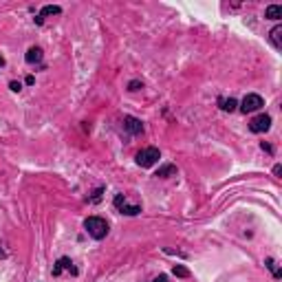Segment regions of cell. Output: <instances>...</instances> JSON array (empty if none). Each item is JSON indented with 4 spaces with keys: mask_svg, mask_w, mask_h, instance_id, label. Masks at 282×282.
<instances>
[{
    "mask_svg": "<svg viewBox=\"0 0 282 282\" xmlns=\"http://www.w3.org/2000/svg\"><path fill=\"white\" fill-rule=\"evenodd\" d=\"M84 229L91 238L102 240V238H106V234H108V223L99 216H88L84 220Z\"/></svg>",
    "mask_w": 282,
    "mask_h": 282,
    "instance_id": "6da1fadb",
    "label": "cell"
},
{
    "mask_svg": "<svg viewBox=\"0 0 282 282\" xmlns=\"http://www.w3.org/2000/svg\"><path fill=\"white\" fill-rule=\"evenodd\" d=\"M159 159H161V152L157 148H143L137 152V165H141V168H152Z\"/></svg>",
    "mask_w": 282,
    "mask_h": 282,
    "instance_id": "7a4b0ae2",
    "label": "cell"
},
{
    "mask_svg": "<svg viewBox=\"0 0 282 282\" xmlns=\"http://www.w3.org/2000/svg\"><path fill=\"white\" fill-rule=\"evenodd\" d=\"M264 106V102H262V97L260 95H256V93H249V95H245V99L240 102V110L242 113H256V110H260Z\"/></svg>",
    "mask_w": 282,
    "mask_h": 282,
    "instance_id": "3957f363",
    "label": "cell"
},
{
    "mask_svg": "<svg viewBox=\"0 0 282 282\" xmlns=\"http://www.w3.org/2000/svg\"><path fill=\"white\" fill-rule=\"evenodd\" d=\"M269 128H271V117H269V115H264V113L249 121V130L251 132H267Z\"/></svg>",
    "mask_w": 282,
    "mask_h": 282,
    "instance_id": "277c9868",
    "label": "cell"
},
{
    "mask_svg": "<svg viewBox=\"0 0 282 282\" xmlns=\"http://www.w3.org/2000/svg\"><path fill=\"white\" fill-rule=\"evenodd\" d=\"M121 124H124V128L128 130L130 135H141V132H143V124L137 117H130V115H128V117H124Z\"/></svg>",
    "mask_w": 282,
    "mask_h": 282,
    "instance_id": "5b68a950",
    "label": "cell"
},
{
    "mask_svg": "<svg viewBox=\"0 0 282 282\" xmlns=\"http://www.w3.org/2000/svg\"><path fill=\"white\" fill-rule=\"evenodd\" d=\"M62 271L77 273V269L73 267V262H71V258H60V260L55 262V267H53V275H60Z\"/></svg>",
    "mask_w": 282,
    "mask_h": 282,
    "instance_id": "8992f818",
    "label": "cell"
},
{
    "mask_svg": "<svg viewBox=\"0 0 282 282\" xmlns=\"http://www.w3.org/2000/svg\"><path fill=\"white\" fill-rule=\"evenodd\" d=\"M25 60H27V64H40L42 62V49L40 47H31L29 51H27Z\"/></svg>",
    "mask_w": 282,
    "mask_h": 282,
    "instance_id": "52a82bcc",
    "label": "cell"
},
{
    "mask_svg": "<svg viewBox=\"0 0 282 282\" xmlns=\"http://www.w3.org/2000/svg\"><path fill=\"white\" fill-rule=\"evenodd\" d=\"M269 38H271V44L275 49H282V25H275L271 31H269Z\"/></svg>",
    "mask_w": 282,
    "mask_h": 282,
    "instance_id": "ba28073f",
    "label": "cell"
},
{
    "mask_svg": "<svg viewBox=\"0 0 282 282\" xmlns=\"http://www.w3.org/2000/svg\"><path fill=\"white\" fill-rule=\"evenodd\" d=\"M264 18L267 20H280L282 18V7L280 5H269V7L264 9Z\"/></svg>",
    "mask_w": 282,
    "mask_h": 282,
    "instance_id": "9c48e42d",
    "label": "cell"
},
{
    "mask_svg": "<svg viewBox=\"0 0 282 282\" xmlns=\"http://www.w3.org/2000/svg\"><path fill=\"white\" fill-rule=\"evenodd\" d=\"M176 174V168L172 163H168V165H161V168L157 170V176L159 179H168V176H174Z\"/></svg>",
    "mask_w": 282,
    "mask_h": 282,
    "instance_id": "30bf717a",
    "label": "cell"
},
{
    "mask_svg": "<svg viewBox=\"0 0 282 282\" xmlns=\"http://www.w3.org/2000/svg\"><path fill=\"white\" fill-rule=\"evenodd\" d=\"M218 106L223 108V110H227V113H234L236 106H238V102H236L234 97H229V99H223V97H220V99H218Z\"/></svg>",
    "mask_w": 282,
    "mask_h": 282,
    "instance_id": "8fae6325",
    "label": "cell"
},
{
    "mask_svg": "<svg viewBox=\"0 0 282 282\" xmlns=\"http://www.w3.org/2000/svg\"><path fill=\"white\" fill-rule=\"evenodd\" d=\"M119 212L126 214V216H137V214L141 212V207H139V205H128V203H126V205H121Z\"/></svg>",
    "mask_w": 282,
    "mask_h": 282,
    "instance_id": "7c38bea8",
    "label": "cell"
},
{
    "mask_svg": "<svg viewBox=\"0 0 282 282\" xmlns=\"http://www.w3.org/2000/svg\"><path fill=\"white\" fill-rule=\"evenodd\" d=\"M58 14H62V9H60V7H55V5H47V7L42 9L40 18H42V16H58Z\"/></svg>",
    "mask_w": 282,
    "mask_h": 282,
    "instance_id": "4fadbf2b",
    "label": "cell"
},
{
    "mask_svg": "<svg viewBox=\"0 0 282 282\" xmlns=\"http://www.w3.org/2000/svg\"><path fill=\"white\" fill-rule=\"evenodd\" d=\"M172 271H174L176 278H190V271H187V269L183 267V264H174Z\"/></svg>",
    "mask_w": 282,
    "mask_h": 282,
    "instance_id": "5bb4252c",
    "label": "cell"
},
{
    "mask_svg": "<svg viewBox=\"0 0 282 282\" xmlns=\"http://www.w3.org/2000/svg\"><path fill=\"white\" fill-rule=\"evenodd\" d=\"M267 267L273 271L275 278H280V271H278V267H275V260H271V258H267Z\"/></svg>",
    "mask_w": 282,
    "mask_h": 282,
    "instance_id": "9a60e30c",
    "label": "cell"
},
{
    "mask_svg": "<svg viewBox=\"0 0 282 282\" xmlns=\"http://www.w3.org/2000/svg\"><path fill=\"white\" fill-rule=\"evenodd\" d=\"M121 205H126V196L124 194H117V196H115V207L121 209Z\"/></svg>",
    "mask_w": 282,
    "mask_h": 282,
    "instance_id": "2e32d148",
    "label": "cell"
},
{
    "mask_svg": "<svg viewBox=\"0 0 282 282\" xmlns=\"http://www.w3.org/2000/svg\"><path fill=\"white\" fill-rule=\"evenodd\" d=\"M102 194H104V187H99V190H95V194L91 196V203H97V201H102Z\"/></svg>",
    "mask_w": 282,
    "mask_h": 282,
    "instance_id": "e0dca14e",
    "label": "cell"
},
{
    "mask_svg": "<svg viewBox=\"0 0 282 282\" xmlns=\"http://www.w3.org/2000/svg\"><path fill=\"white\" fill-rule=\"evenodd\" d=\"M9 88H11V91H14V93H20L22 84H20V82H11V84H9Z\"/></svg>",
    "mask_w": 282,
    "mask_h": 282,
    "instance_id": "ac0fdd59",
    "label": "cell"
},
{
    "mask_svg": "<svg viewBox=\"0 0 282 282\" xmlns=\"http://www.w3.org/2000/svg\"><path fill=\"white\" fill-rule=\"evenodd\" d=\"M139 86H141V82H130V84H128V88H130V91H139Z\"/></svg>",
    "mask_w": 282,
    "mask_h": 282,
    "instance_id": "d6986e66",
    "label": "cell"
},
{
    "mask_svg": "<svg viewBox=\"0 0 282 282\" xmlns=\"http://www.w3.org/2000/svg\"><path fill=\"white\" fill-rule=\"evenodd\" d=\"M150 282H168V275H165V273H161V275H157V278H154V280H150Z\"/></svg>",
    "mask_w": 282,
    "mask_h": 282,
    "instance_id": "ffe728a7",
    "label": "cell"
},
{
    "mask_svg": "<svg viewBox=\"0 0 282 282\" xmlns=\"http://www.w3.org/2000/svg\"><path fill=\"white\" fill-rule=\"evenodd\" d=\"M25 82H27V84H29V86H31V84H33V82H36V77H33V75H29V77H27V80H25Z\"/></svg>",
    "mask_w": 282,
    "mask_h": 282,
    "instance_id": "44dd1931",
    "label": "cell"
},
{
    "mask_svg": "<svg viewBox=\"0 0 282 282\" xmlns=\"http://www.w3.org/2000/svg\"><path fill=\"white\" fill-rule=\"evenodd\" d=\"M280 172H282V168H280V165H275V168H273V174L280 176Z\"/></svg>",
    "mask_w": 282,
    "mask_h": 282,
    "instance_id": "7402d4cb",
    "label": "cell"
},
{
    "mask_svg": "<svg viewBox=\"0 0 282 282\" xmlns=\"http://www.w3.org/2000/svg\"><path fill=\"white\" fill-rule=\"evenodd\" d=\"M0 258H7V253H5L3 249H0Z\"/></svg>",
    "mask_w": 282,
    "mask_h": 282,
    "instance_id": "603a6c76",
    "label": "cell"
},
{
    "mask_svg": "<svg viewBox=\"0 0 282 282\" xmlns=\"http://www.w3.org/2000/svg\"><path fill=\"white\" fill-rule=\"evenodd\" d=\"M3 66H5V58H0V69H3Z\"/></svg>",
    "mask_w": 282,
    "mask_h": 282,
    "instance_id": "cb8c5ba5",
    "label": "cell"
}]
</instances>
